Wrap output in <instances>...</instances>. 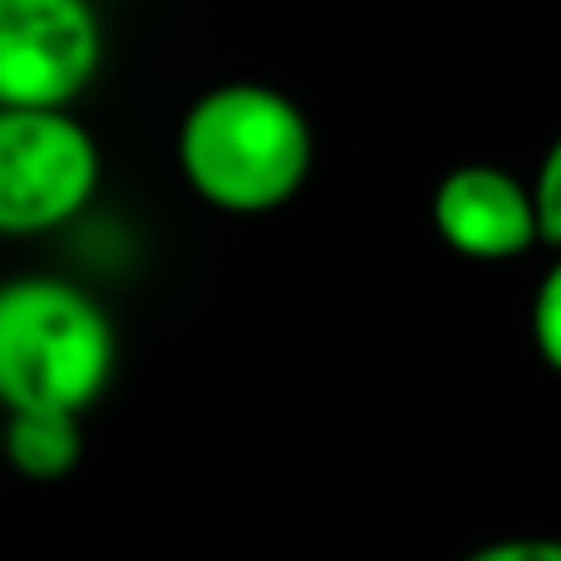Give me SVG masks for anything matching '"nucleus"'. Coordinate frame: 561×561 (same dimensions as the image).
<instances>
[{
  "instance_id": "f257e3e1",
  "label": "nucleus",
  "mask_w": 561,
  "mask_h": 561,
  "mask_svg": "<svg viewBox=\"0 0 561 561\" xmlns=\"http://www.w3.org/2000/svg\"><path fill=\"white\" fill-rule=\"evenodd\" d=\"M316 134L290 94L252 79L217 84L178 124V168L207 207L262 217L306 187Z\"/></svg>"
},
{
  "instance_id": "f03ea898",
  "label": "nucleus",
  "mask_w": 561,
  "mask_h": 561,
  "mask_svg": "<svg viewBox=\"0 0 561 561\" xmlns=\"http://www.w3.org/2000/svg\"><path fill=\"white\" fill-rule=\"evenodd\" d=\"M118 369V330L84 286L59 276L0 280V409L79 414Z\"/></svg>"
},
{
  "instance_id": "7ed1b4c3",
  "label": "nucleus",
  "mask_w": 561,
  "mask_h": 561,
  "mask_svg": "<svg viewBox=\"0 0 561 561\" xmlns=\"http://www.w3.org/2000/svg\"><path fill=\"white\" fill-rule=\"evenodd\" d=\"M99 193V144L69 108H0V237H45Z\"/></svg>"
},
{
  "instance_id": "20e7f679",
  "label": "nucleus",
  "mask_w": 561,
  "mask_h": 561,
  "mask_svg": "<svg viewBox=\"0 0 561 561\" xmlns=\"http://www.w3.org/2000/svg\"><path fill=\"white\" fill-rule=\"evenodd\" d=\"M99 65L94 0H0V108H69Z\"/></svg>"
},
{
  "instance_id": "39448f33",
  "label": "nucleus",
  "mask_w": 561,
  "mask_h": 561,
  "mask_svg": "<svg viewBox=\"0 0 561 561\" xmlns=\"http://www.w3.org/2000/svg\"><path fill=\"white\" fill-rule=\"evenodd\" d=\"M428 217L438 242L468 262H517L542 242L533 187L493 163H463L438 178Z\"/></svg>"
},
{
  "instance_id": "423d86ee",
  "label": "nucleus",
  "mask_w": 561,
  "mask_h": 561,
  "mask_svg": "<svg viewBox=\"0 0 561 561\" xmlns=\"http://www.w3.org/2000/svg\"><path fill=\"white\" fill-rule=\"evenodd\" d=\"M84 458V419L49 414V409H15L0 424V463H10L30 483H59Z\"/></svg>"
},
{
  "instance_id": "0eeeda50",
  "label": "nucleus",
  "mask_w": 561,
  "mask_h": 561,
  "mask_svg": "<svg viewBox=\"0 0 561 561\" xmlns=\"http://www.w3.org/2000/svg\"><path fill=\"white\" fill-rule=\"evenodd\" d=\"M533 340H537V355L561 375V262L542 276L533 296Z\"/></svg>"
},
{
  "instance_id": "6e6552de",
  "label": "nucleus",
  "mask_w": 561,
  "mask_h": 561,
  "mask_svg": "<svg viewBox=\"0 0 561 561\" xmlns=\"http://www.w3.org/2000/svg\"><path fill=\"white\" fill-rule=\"evenodd\" d=\"M533 207H537V232H542V242H552L561 252V134L552 138L542 168H537Z\"/></svg>"
},
{
  "instance_id": "1a4fd4ad",
  "label": "nucleus",
  "mask_w": 561,
  "mask_h": 561,
  "mask_svg": "<svg viewBox=\"0 0 561 561\" xmlns=\"http://www.w3.org/2000/svg\"><path fill=\"white\" fill-rule=\"evenodd\" d=\"M463 561H561V537H503L468 552Z\"/></svg>"
},
{
  "instance_id": "9d476101",
  "label": "nucleus",
  "mask_w": 561,
  "mask_h": 561,
  "mask_svg": "<svg viewBox=\"0 0 561 561\" xmlns=\"http://www.w3.org/2000/svg\"><path fill=\"white\" fill-rule=\"evenodd\" d=\"M0 424H5V409H0Z\"/></svg>"
}]
</instances>
